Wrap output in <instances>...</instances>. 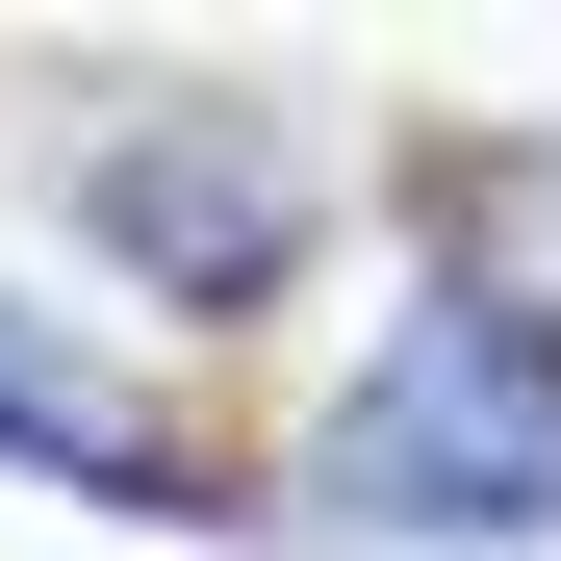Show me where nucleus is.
Listing matches in <instances>:
<instances>
[{"mask_svg": "<svg viewBox=\"0 0 561 561\" xmlns=\"http://www.w3.org/2000/svg\"><path fill=\"white\" fill-rule=\"evenodd\" d=\"M332 485H383V511H561V357L511 307H409V357L332 434Z\"/></svg>", "mask_w": 561, "mask_h": 561, "instance_id": "1", "label": "nucleus"}]
</instances>
